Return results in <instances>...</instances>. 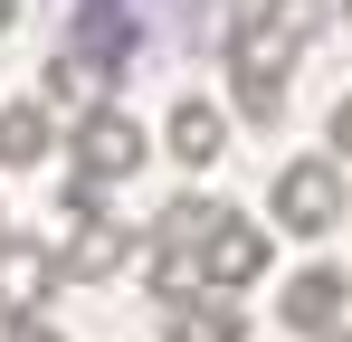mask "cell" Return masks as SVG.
Returning <instances> with one entry per match:
<instances>
[{
	"label": "cell",
	"mask_w": 352,
	"mask_h": 342,
	"mask_svg": "<svg viewBox=\"0 0 352 342\" xmlns=\"http://www.w3.org/2000/svg\"><path fill=\"white\" fill-rule=\"evenodd\" d=\"M324 152H352V95H333V114H324Z\"/></svg>",
	"instance_id": "13"
},
{
	"label": "cell",
	"mask_w": 352,
	"mask_h": 342,
	"mask_svg": "<svg viewBox=\"0 0 352 342\" xmlns=\"http://www.w3.org/2000/svg\"><path fill=\"white\" fill-rule=\"evenodd\" d=\"M229 105L248 114V124H276V114H286V76H276V67H238V57H229Z\"/></svg>",
	"instance_id": "12"
},
{
	"label": "cell",
	"mask_w": 352,
	"mask_h": 342,
	"mask_svg": "<svg viewBox=\"0 0 352 342\" xmlns=\"http://www.w3.org/2000/svg\"><path fill=\"white\" fill-rule=\"evenodd\" d=\"M96 86H105V67H96L86 48H67V57H48V67H38V95H48V105H105Z\"/></svg>",
	"instance_id": "11"
},
{
	"label": "cell",
	"mask_w": 352,
	"mask_h": 342,
	"mask_svg": "<svg viewBox=\"0 0 352 342\" xmlns=\"http://www.w3.org/2000/svg\"><path fill=\"white\" fill-rule=\"evenodd\" d=\"M229 200H210V190H172L162 209H153V247H181V257H200V238L219 228Z\"/></svg>",
	"instance_id": "10"
},
{
	"label": "cell",
	"mask_w": 352,
	"mask_h": 342,
	"mask_svg": "<svg viewBox=\"0 0 352 342\" xmlns=\"http://www.w3.org/2000/svg\"><path fill=\"white\" fill-rule=\"evenodd\" d=\"M0 342H67L58 323H38V314H19V323H0Z\"/></svg>",
	"instance_id": "14"
},
{
	"label": "cell",
	"mask_w": 352,
	"mask_h": 342,
	"mask_svg": "<svg viewBox=\"0 0 352 342\" xmlns=\"http://www.w3.org/2000/svg\"><path fill=\"white\" fill-rule=\"evenodd\" d=\"M10 19H19V0H0V29H10Z\"/></svg>",
	"instance_id": "15"
},
{
	"label": "cell",
	"mask_w": 352,
	"mask_h": 342,
	"mask_svg": "<svg viewBox=\"0 0 352 342\" xmlns=\"http://www.w3.org/2000/svg\"><path fill=\"white\" fill-rule=\"evenodd\" d=\"M67 162H76V181H105V190H115V181L143 171V124L124 105H86L76 133H67Z\"/></svg>",
	"instance_id": "2"
},
{
	"label": "cell",
	"mask_w": 352,
	"mask_h": 342,
	"mask_svg": "<svg viewBox=\"0 0 352 342\" xmlns=\"http://www.w3.org/2000/svg\"><path fill=\"white\" fill-rule=\"evenodd\" d=\"M343 152H295L276 171V190H267V228L276 238H333L343 228Z\"/></svg>",
	"instance_id": "1"
},
{
	"label": "cell",
	"mask_w": 352,
	"mask_h": 342,
	"mask_svg": "<svg viewBox=\"0 0 352 342\" xmlns=\"http://www.w3.org/2000/svg\"><path fill=\"white\" fill-rule=\"evenodd\" d=\"M343 304H352V276L333 266V257H314V266H295L286 285H276V323L305 342H324L333 323H343Z\"/></svg>",
	"instance_id": "4"
},
{
	"label": "cell",
	"mask_w": 352,
	"mask_h": 342,
	"mask_svg": "<svg viewBox=\"0 0 352 342\" xmlns=\"http://www.w3.org/2000/svg\"><path fill=\"white\" fill-rule=\"evenodd\" d=\"M267 266H276V228H257L248 209H219V228L200 238V285L238 295V285H257Z\"/></svg>",
	"instance_id": "3"
},
{
	"label": "cell",
	"mask_w": 352,
	"mask_h": 342,
	"mask_svg": "<svg viewBox=\"0 0 352 342\" xmlns=\"http://www.w3.org/2000/svg\"><path fill=\"white\" fill-rule=\"evenodd\" d=\"M343 19H352V0H343Z\"/></svg>",
	"instance_id": "17"
},
{
	"label": "cell",
	"mask_w": 352,
	"mask_h": 342,
	"mask_svg": "<svg viewBox=\"0 0 352 342\" xmlns=\"http://www.w3.org/2000/svg\"><path fill=\"white\" fill-rule=\"evenodd\" d=\"M48 285H58V247H38V238L0 228V323L38 314V304H48Z\"/></svg>",
	"instance_id": "6"
},
{
	"label": "cell",
	"mask_w": 352,
	"mask_h": 342,
	"mask_svg": "<svg viewBox=\"0 0 352 342\" xmlns=\"http://www.w3.org/2000/svg\"><path fill=\"white\" fill-rule=\"evenodd\" d=\"M48 152H58L48 95H19V105H0V171H38Z\"/></svg>",
	"instance_id": "9"
},
{
	"label": "cell",
	"mask_w": 352,
	"mask_h": 342,
	"mask_svg": "<svg viewBox=\"0 0 352 342\" xmlns=\"http://www.w3.org/2000/svg\"><path fill=\"white\" fill-rule=\"evenodd\" d=\"M324 342H352V323H333V333H324Z\"/></svg>",
	"instance_id": "16"
},
{
	"label": "cell",
	"mask_w": 352,
	"mask_h": 342,
	"mask_svg": "<svg viewBox=\"0 0 352 342\" xmlns=\"http://www.w3.org/2000/svg\"><path fill=\"white\" fill-rule=\"evenodd\" d=\"M124 266H133V228H124L115 209H96V219H67V228H58V276L105 285V276H124Z\"/></svg>",
	"instance_id": "5"
},
{
	"label": "cell",
	"mask_w": 352,
	"mask_h": 342,
	"mask_svg": "<svg viewBox=\"0 0 352 342\" xmlns=\"http://www.w3.org/2000/svg\"><path fill=\"white\" fill-rule=\"evenodd\" d=\"M162 143H172V162H181V171H210L219 152H229V114L210 105V95H181V105L162 114Z\"/></svg>",
	"instance_id": "8"
},
{
	"label": "cell",
	"mask_w": 352,
	"mask_h": 342,
	"mask_svg": "<svg viewBox=\"0 0 352 342\" xmlns=\"http://www.w3.org/2000/svg\"><path fill=\"white\" fill-rule=\"evenodd\" d=\"M162 342H248V314H238L219 285H190L162 304Z\"/></svg>",
	"instance_id": "7"
}]
</instances>
